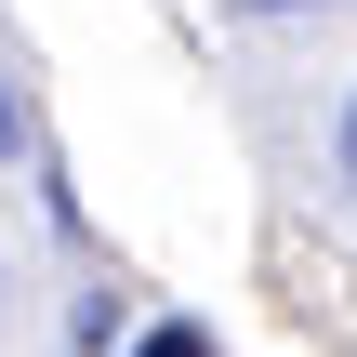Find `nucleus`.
I'll return each mask as SVG.
<instances>
[{"mask_svg": "<svg viewBox=\"0 0 357 357\" xmlns=\"http://www.w3.org/2000/svg\"><path fill=\"white\" fill-rule=\"evenodd\" d=\"M132 357H212V331H199V318H159V331H146Z\"/></svg>", "mask_w": 357, "mask_h": 357, "instance_id": "nucleus-1", "label": "nucleus"}, {"mask_svg": "<svg viewBox=\"0 0 357 357\" xmlns=\"http://www.w3.org/2000/svg\"><path fill=\"white\" fill-rule=\"evenodd\" d=\"M13 146H26V119H13V93H0V159H13Z\"/></svg>", "mask_w": 357, "mask_h": 357, "instance_id": "nucleus-3", "label": "nucleus"}, {"mask_svg": "<svg viewBox=\"0 0 357 357\" xmlns=\"http://www.w3.org/2000/svg\"><path fill=\"white\" fill-rule=\"evenodd\" d=\"M331 172H344V199H357V93H344V119H331Z\"/></svg>", "mask_w": 357, "mask_h": 357, "instance_id": "nucleus-2", "label": "nucleus"}, {"mask_svg": "<svg viewBox=\"0 0 357 357\" xmlns=\"http://www.w3.org/2000/svg\"><path fill=\"white\" fill-rule=\"evenodd\" d=\"M252 13H291V0H252Z\"/></svg>", "mask_w": 357, "mask_h": 357, "instance_id": "nucleus-4", "label": "nucleus"}]
</instances>
